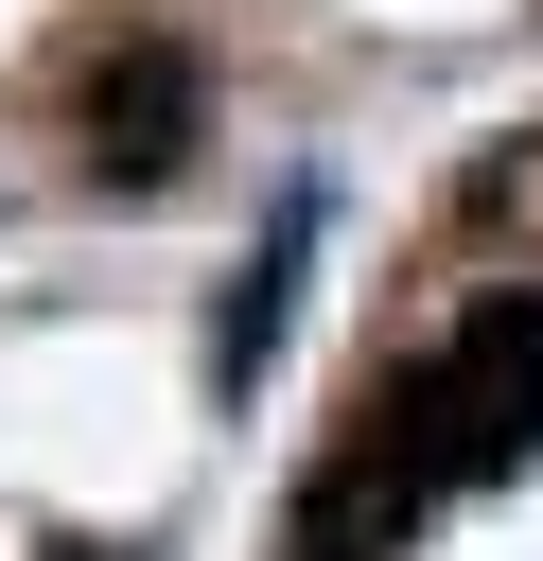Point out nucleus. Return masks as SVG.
<instances>
[{
    "label": "nucleus",
    "mask_w": 543,
    "mask_h": 561,
    "mask_svg": "<svg viewBox=\"0 0 543 561\" xmlns=\"http://www.w3.org/2000/svg\"><path fill=\"white\" fill-rule=\"evenodd\" d=\"M525 438H543V298H490V316H455L403 386H368L350 456H333L315 508H298V561H385L455 473H508Z\"/></svg>",
    "instance_id": "obj_1"
},
{
    "label": "nucleus",
    "mask_w": 543,
    "mask_h": 561,
    "mask_svg": "<svg viewBox=\"0 0 543 561\" xmlns=\"http://www.w3.org/2000/svg\"><path fill=\"white\" fill-rule=\"evenodd\" d=\"M175 123H193V70H175V53H140V70H123V140H88V158H123V175H175Z\"/></svg>",
    "instance_id": "obj_2"
}]
</instances>
